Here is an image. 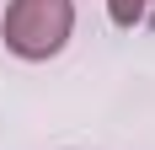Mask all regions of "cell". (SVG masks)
<instances>
[{
	"label": "cell",
	"mask_w": 155,
	"mask_h": 150,
	"mask_svg": "<svg viewBox=\"0 0 155 150\" xmlns=\"http://www.w3.org/2000/svg\"><path fill=\"white\" fill-rule=\"evenodd\" d=\"M107 16L112 27H144L155 22V0H107Z\"/></svg>",
	"instance_id": "cell-2"
},
{
	"label": "cell",
	"mask_w": 155,
	"mask_h": 150,
	"mask_svg": "<svg viewBox=\"0 0 155 150\" xmlns=\"http://www.w3.org/2000/svg\"><path fill=\"white\" fill-rule=\"evenodd\" d=\"M75 32V0H11L5 5V22H0V38L16 59L43 64L54 59Z\"/></svg>",
	"instance_id": "cell-1"
}]
</instances>
